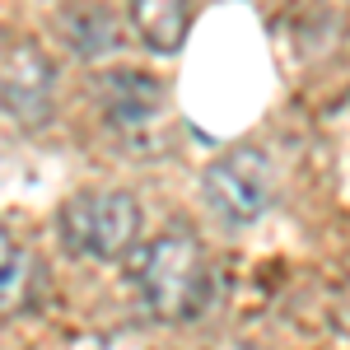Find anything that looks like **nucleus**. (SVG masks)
<instances>
[{"mask_svg":"<svg viewBox=\"0 0 350 350\" xmlns=\"http://www.w3.org/2000/svg\"><path fill=\"white\" fill-rule=\"evenodd\" d=\"M98 108L112 131L140 135L163 112V84L145 70H108V75H98Z\"/></svg>","mask_w":350,"mask_h":350,"instance_id":"39448f33","label":"nucleus"},{"mask_svg":"<svg viewBox=\"0 0 350 350\" xmlns=\"http://www.w3.org/2000/svg\"><path fill=\"white\" fill-rule=\"evenodd\" d=\"M38 285H42V271L33 262V252L14 247V239L0 224V318L28 313L33 299H38Z\"/></svg>","mask_w":350,"mask_h":350,"instance_id":"6e6552de","label":"nucleus"},{"mask_svg":"<svg viewBox=\"0 0 350 350\" xmlns=\"http://www.w3.org/2000/svg\"><path fill=\"white\" fill-rule=\"evenodd\" d=\"M140 201L131 191H80L61 206L56 215V229H61V243L70 252H80L89 262H117L126 257L140 239Z\"/></svg>","mask_w":350,"mask_h":350,"instance_id":"f03ea898","label":"nucleus"},{"mask_svg":"<svg viewBox=\"0 0 350 350\" xmlns=\"http://www.w3.org/2000/svg\"><path fill=\"white\" fill-rule=\"evenodd\" d=\"M0 108L24 131H42L56 112V70L38 42H14L0 61Z\"/></svg>","mask_w":350,"mask_h":350,"instance_id":"20e7f679","label":"nucleus"},{"mask_svg":"<svg viewBox=\"0 0 350 350\" xmlns=\"http://www.w3.org/2000/svg\"><path fill=\"white\" fill-rule=\"evenodd\" d=\"M140 299L159 323H191L211 304V262L187 229H168L140 262Z\"/></svg>","mask_w":350,"mask_h":350,"instance_id":"f257e3e1","label":"nucleus"},{"mask_svg":"<svg viewBox=\"0 0 350 350\" xmlns=\"http://www.w3.org/2000/svg\"><path fill=\"white\" fill-rule=\"evenodd\" d=\"M131 24L140 42L159 56L183 52L191 28V0H131Z\"/></svg>","mask_w":350,"mask_h":350,"instance_id":"0eeeda50","label":"nucleus"},{"mask_svg":"<svg viewBox=\"0 0 350 350\" xmlns=\"http://www.w3.org/2000/svg\"><path fill=\"white\" fill-rule=\"evenodd\" d=\"M56 33L70 47V56H80V61H103L122 47L117 14L98 0H75V5L56 10Z\"/></svg>","mask_w":350,"mask_h":350,"instance_id":"423d86ee","label":"nucleus"},{"mask_svg":"<svg viewBox=\"0 0 350 350\" xmlns=\"http://www.w3.org/2000/svg\"><path fill=\"white\" fill-rule=\"evenodd\" d=\"M206 201L224 224H257V219L271 211V196H275V173H271V159L257 150V145H234L224 150L211 168H206Z\"/></svg>","mask_w":350,"mask_h":350,"instance_id":"7ed1b4c3","label":"nucleus"}]
</instances>
